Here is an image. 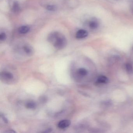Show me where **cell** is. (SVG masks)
<instances>
[{
	"mask_svg": "<svg viewBox=\"0 0 133 133\" xmlns=\"http://www.w3.org/2000/svg\"><path fill=\"white\" fill-rule=\"evenodd\" d=\"M65 3L68 7L73 8L77 6L78 1V0H66Z\"/></svg>",
	"mask_w": 133,
	"mask_h": 133,
	"instance_id": "9c48e42d",
	"label": "cell"
},
{
	"mask_svg": "<svg viewBox=\"0 0 133 133\" xmlns=\"http://www.w3.org/2000/svg\"><path fill=\"white\" fill-rule=\"evenodd\" d=\"M108 81H109V79L106 76L101 75L98 77L96 82L98 84H105L107 83Z\"/></svg>",
	"mask_w": 133,
	"mask_h": 133,
	"instance_id": "30bf717a",
	"label": "cell"
},
{
	"mask_svg": "<svg viewBox=\"0 0 133 133\" xmlns=\"http://www.w3.org/2000/svg\"><path fill=\"white\" fill-rule=\"evenodd\" d=\"M78 74L81 76L84 77L87 75L88 74V71L86 69L84 68H81L78 70Z\"/></svg>",
	"mask_w": 133,
	"mask_h": 133,
	"instance_id": "4fadbf2b",
	"label": "cell"
},
{
	"mask_svg": "<svg viewBox=\"0 0 133 133\" xmlns=\"http://www.w3.org/2000/svg\"><path fill=\"white\" fill-rule=\"evenodd\" d=\"M40 99V101L43 103L46 102V98L45 97H42Z\"/></svg>",
	"mask_w": 133,
	"mask_h": 133,
	"instance_id": "e0dca14e",
	"label": "cell"
},
{
	"mask_svg": "<svg viewBox=\"0 0 133 133\" xmlns=\"http://www.w3.org/2000/svg\"><path fill=\"white\" fill-rule=\"evenodd\" d=\"M6 38V33L4 32H1L0 34V40L2 41H4Z\"/></svg>",
	"mask_w": 133,
	"mask_h": 133,
	"instance_id": "9a60e30c",
	"label": "cell"
},
{
	"mask_svg": "<svg viewBox=\"0 0 133 133\" xmlns=\"http://www.w3.org/2000/svg\"><path fill=\"white\" fill-rule=\"evenodd\" d=\"M16 131H14V130H8L7 131H5V133H15Z\"/></svg>",
	"mask_w": 133,
	"mask_h": 133,
	"instance_id": "d6986e66",
	"label": "cell"
},
{
	"mask_svg": "<svg viewBox=\"0 0 133 133\" xmlns=\"http://www.w3.org/2000/svg\"><path fill=\"white\" fill-rule=\"evenodd\" d=\"M130 8L131 10L132 13H133V0L130 2Z\"/></svg>",
	"mask_w": 133,
	"mask_h": 133,
	"instance_id": "ac0fdd59",
	"label": "cell"
},
{
	"mask_svg": "<svg viewBox=\"0 0 133 133\" xmlns=\"http://www.w3.org/2000/svg\"><path fill=\"white\" fill-rule=\"evenodd\" d=\"M71 123V122L68 120H63L60 121L58 124L59 128L61 129H65L68 127Z\"/></svg>",
	"mask_w": 133,
	"mask_h": 133,
	"instance_id": "8992f818",
	"label": "cell"
},
{
	"mask_svg": "<svg viewBox=\"0 0 133 133\" xmlns=\"http://www.w3.org/2000/svg\"><path fill=\"white\" fill-rule=\"evenodd\" d=\"M8 4L11 11L14 13H18L21 10L20 4L16 0H9Z\"/></svg>",
	"mask_w": 133,
	"mask_h": 133,
	"instance_id": "7a4b0ae2",
	"label": "cell"
},
{
	"mask_svg": "<svg viewBox=\"0 0 133 133\" xmlns=\"http://www.w3.org/2000/svg\"><path fill=\"white\" fill-rule=\"evenodd\" d=\"M88 35V31L84 29H80L76 32L75 37L78 39H82L86 38Z\"/></svg>",
	"mask_w": 133,
	"mask_h": 133,
	"instance_id": "277c9868",
	"label": "cell"
},
{
	"mask_svg": "<svg viewBox=\"0 0 133 133\" xmlns=\"http://www.w3.org/2000/svg\"><path fill=\"white\" fill-rule=\"evenodd\" d=\"M1 118H2L3 121H4V123H8V120L7 119L6 117L4 115L2 114H1Z\"/></svg>",
	"mask_w": 133,
	"mask_h": 133,
	"instance_id": "2e32d148",
	"label": "cell"
},
{
	"mask_svg": "<svg viewBox=\"0 0 133 133\" xmlns=\"http://www.w3.org/2000/svg\"><path fill=\"white\" fill-rule=\"evenodd\" d=\"M99 25V23L97 19H92L88 22V25L90 29L95 30L98 28Z\"/></svg>",
	"mask_w": 133,
	"mask_h": 133,
	"instance_id": "3957f363",
	"label": "cell"
},
{
	"mask_svg": "<svg viewBox=\"0 0 133 133\" xmlns=\"http://www.w3.org/2000/svg\"><path fill=\"white\" fill-rule=\"evenodd\" d=\"M51 131H52V130H51V129H47V130H46L45 131H43V132H46H46H51Z\"/></svg>",
	"mask_w": 133,
	"mask_h": 133,
	"instance_id": "ffe728a7",
	"label": "cell"
},
{
	"mask_svg": "<svg viewBox=\"0 0 133 133\" xmlns=\"http://www.w3.org/2000/svg\"><path fill=\"white\" fill-rule=\"evenodd\" d=\"M30 28L28 25H23L18 28V32L22 35L27 34L30 31Z\"/></svg>",
	"mask_w": 133,
	"mask_h": 133,
	"instance_id": "ba28073f",
	"label": "cell"
},
{
	"mask_svg": "<svg viewBox=\"0 0 133 133\" xmlns=\"http://www.w3.org/2000/svg\"><path fill=\"white\" fill-rule=\"evenodd\" d=\"M46 9L49 11H54L57 10V7L56 5L54 4H49L46 5Z\"/></svg>",
	"mask_w": 133,
	"mask_h": 133,
	"instance_id": "7c38bea8",
	"label": "cell"
},
{
	"mask_svg": "<svg viewBox=\"0 0 133 133\" xmlns=\"http://www.w3.org/2000/svg\"><path fill=\"white\" fill-rule=\"evenodd\" d=\"M1 78L6 81H10L14 78V75L12 73L8 71H4L2 72L1 74Z\"/></svg>",
	"mask_w": 133,
	"mask_h": 133,
	"instance_id": "5b68a950",
	"label": "cell"
},
{
	"mask_svg": "<svg viewBox=\"0 0 133 133\" xmlns=\"http://www.w3.org/2000/svg\"><path fill=\"white\" fill-rule=\"evenodd\" d=\"M25 107L29 109H35L36 107V104L35 102L29 101L26 103Z\"/></svg>",
	"mask_w": 133,
	"mask_h": 133,
	"instance_id": "8fae6325",
	"label": "cell"
},
{
	"mask_svg": "<svg viewBox=\"0 0 133 133\" xmlns=\"http://www.w3.org/2000/svg\"><path fill=\"white\" fill-rule=\"evenodd\" d=\"M126 69L127 72L129 74H132L133 72V66L130 63H127L126 64Z\"/></svg>",
	"mask_w": 133,
	"mask_h": 133,
	"instance_id": "5bb4252c",
	"label": "cell"
},
{
	"mask_svg": "<svg viewBox=\"0 0 133 133\" xmlns=\"http://www.w3.org/2000/svg\"><path fill=\"white\" fill-rule=\"evenodd\" d=\"M48 40L53 44L55 48L59 50L65 48L67 43L65 36L58 32H53L50 33L48 36Z\"/></svg>",
	"mask_w": 133,
	"mask_h": 133,
	"instance_id": "6da1fadb",
	"label": "cell"
},
{
	"mask_svg": "<svg viewBox=\"0 0 133 133\" xmlns=\"http://www.w3.org/2000/svg\"><path fill=\"white\" fill-rule=\"evenodd\" d=\"M23 50L26 54L28 56H32L34 53L33 48L30 45H25L23 46Z\"/></svg>",
	"mask_w": 133,
	"mask_h": 133,
	"instance_id": "52a82bcc",
	"label": "cell"
}]
</instances>
